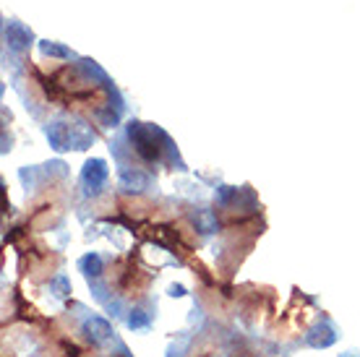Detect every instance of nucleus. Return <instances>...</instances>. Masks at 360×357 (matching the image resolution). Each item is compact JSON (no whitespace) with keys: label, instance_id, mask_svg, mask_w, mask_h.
I'll use <instances>...</instances> for the list:
<instances>
[{"label":"nucleus","instance_id":"obj_3","mask_svg":"<svg viewBox=\"0 0 360 357\" xmlns=\"http://www.w3.org/2000/svg\"><path fill=\"white\" fill-rule=\"evenodd\" d=\"M39 50H42V55H50V58H63V60H73V58H76L73 50L58 45V42H50V39H42V42H39Z\"/></svg>","mask_w":360,"mask_h":357},{"label":"nucleus","instance_id":"obj_2","mask_svg":"<svg viewBox=\"0 0 360 357\" xmlns=\"http://www.w3.org/2000/svg\"><path fill=\"white\" fill-rule=\"evenodd\" d=\"M108 178H110V170L108 164H105V160H89L84 164L82 183L86 190H99V188L108 183Z\"/></svg>","mask_w":360,"mask_h":357},{"label":"nucleus","instance_id":"obj_1","mask_svg":"<svg viewBox=\"0 0 360 357\" xmlns=\"http://www.w3.org/2000/svg\"><path fill=\"white\" fill-rule=\"evenodd\" d=\"M32 39H34L32 29H27L21 21H16V18H6L3 21V42H6L11 53H27L29 47H32Z\"/></svg>","mask_w":360,"mask_h":357}]
</instances>
